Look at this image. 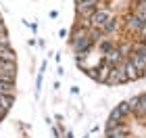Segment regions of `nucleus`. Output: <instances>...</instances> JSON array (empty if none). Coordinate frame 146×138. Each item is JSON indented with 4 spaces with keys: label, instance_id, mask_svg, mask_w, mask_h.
<instances>
[{
    "label": "nucleus",
    "instance_id": "nucleus-9",
    "mask_svg": "<svg viewBox=\"0 0 146 138\" xmlns=\"http://www.w3.org/2000/svg\"><path fill=\"white\" fill-rule=\"evenodd\" d=\"M2 34H6V27H4V21L0 19V36H2Z\"/></svg>",
    "mask_w": 146,
    "mask_h": 138
},
{
    "label": "nucleus",
    "instance_id": "nucleus-11",
    "mask_svg": "<svg viewBox=\"0 0 146 138\" xmlns=\"http://www.w3.org/2000/svg\"><path fill=\"white\" fill-rule=\"evenodd\" d=\"M138 2H146V0H138Z\"/></svg>",
    "mask_w": 146,
    "mask_h": 138
},
{
    "label": "nucleus",
    "instance_id": "nucleus-10",
    "mask_svg": "<svg viewBox=\"0 0 146 138\" xmlns=\"http://www.w3.org/2000/svg\"><path fill=\"white\" fill-rule=\"evenodd\" d=\"M86 2H94V4H100V0H86Z\"/></svg>",
    "mask_w": 146,
    "mask_h": 138
},
{
    "label": "nucleus",
    "instance_id": "nucleus-8",
    "mask_svg": "<svg viewBox=\"0 0 146 138\" xmlns=\"http://www.w3.org/2000/svg\"><path fill=\"white\" fill-rule=\"evenodd\" d=\"M13 98H15V96L0 94V109H2V111H9V109H11V105H13Z\"/></svg>",
    "mask_w": 146,
    "mask_h": 138
},
{
    "label": "nucleus",
    "instance_id": "nucleus-7",
    "mask_svg": "<svg viewBox=\"0 0 146 138\" xmlns=\"http://www.w3.org/2000/svg\"><path fill=\"white\" fill-rule=\"evenodd\" d=\"M0 94L15 96V82H2L0 80Z\"/></svg>",
    "mask_w": 146,
    "mask_h": 138
},
{
    "label": "nucleus",
    "instance_id": "nucleus-3",
    "mask_svg": "<svg viewBox=\"0 0 146 138\" xmlns=\"http://www.w3.org/2000/svg\"><path fill=\"white\" fill-rule=\"evenodd\" d=\"M96 9H98V4H94V2L75 0V15H77V19H90L92 15H94Z\"/></svg>",
    "mask_w": 146,
    "mask_h": 138
},
{
    "label": "nucleus",
    "instance_id": "nucleus-6",
    "mask_svg": "<svg viewBox=\"0 0 146 138\" xmlns=\"http://www.w3.org/2000/svg\"><path fill=\"white\" fill-rule=\"evenodd\" d=\"M125 75H127V80L131 82V80H138L140 77V73H138V69L131 65V61L129 59H125Z\"/></svg>",
    "mask_w": 146,
    "mask_h": 138
},
{
    "label": "nucleus",
    "instance_id": "nucleus-4",
    "mask_svg": "<svg viewBox=\"0 0 146 138\" xmlns=\"http://www.w3.org/2000/svg\"><path fill=\"white\" fill-rule=\"evenodd\" d=\"M125 27H127L129 31H134V34H138V31H140V27H142V19L136 17L134 13H129V15L125 17Z\"/></svg>",
    "mask_w": 146,
    "mask_h": 138
},
{
    "label": "nucleus",
    "instance_id": "nucleus-2",
    "mask_svg": "<svg viewBox=\"0 0 146 138\" xmlns=\"http://www.w3.org/2000/svg\"><path fill=\"white\" fill-rule=\"evenodd\" d=\"M129 82L125 75V61L119 65H111L109 67V75H107V84H125Z\"/></svg>",
    "mask_w": 146,
    "mask_h": 138
},
{
    "label": "nucleus",
    "instance_id": "nucleus-1",
    "mask_svg": "<svg viewBox=\"0 0 146 138\" xmlns=\"http://www.w3.org/2000/svg\"><path fill=\"white\" fill-rule=\"evenodd\" d=\"M69 44H71V50L75 52V55H84V52H88V50L94 48V44H92L90 38H88V29L79 27V25L73 27L71 38H69Z\"/></svg>",
    "mask_w": 146,
    "mask_h": 138
},
{
    "label": "nucleus",
    "instance_id": "nucleus-5",
    "mask_svg": "<svg viewBox=\"0 0 146 138\" xmlns=\"http://www.w3.org/2000/svg\"><path fill=\"white\" fill-rule=\"evenodd\" d=\"M119 29V19L117 17H111L107 23H104V27H102V34L109 38V34H115V31Z\"/></svg>",
    "mask_w": 146,
    "mask_h": 138
}]
</instances>
